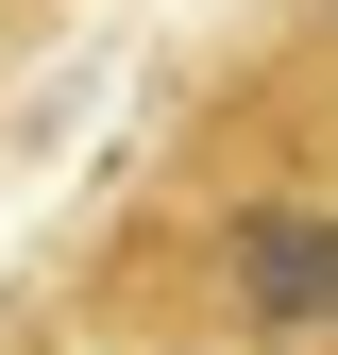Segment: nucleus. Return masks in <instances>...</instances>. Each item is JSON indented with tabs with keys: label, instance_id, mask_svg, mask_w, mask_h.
Listing matches in <instances>:
<instances>
[{
	"label": "nucleus",
	"instance_id": "nucleus-1",
	"mask_svg": "<svg viewBox=\"0 0 338 355\" xmlns=\"http://www.w3.org/2000/svg\"><path fill=\"white\" fill-rule=\"evenodd\" d=\"M68 355H338V102L203 119L68 271Z\"/></svg>",
	"mask_w": 338,
	"mask_h": 355
},
{
	"label": "nucleus",
	"instance_id": "nucleus-2",
	"mask_svg": "<svg viewBox=\"0 0 338 355\" xmlns=\"http://www.w3.org/2000/svg\"><path fill=\"white\" fill-rule=\"evenodd\" d=\"M51 355H68V338H51Z\"/></svg>",
	"mask_w": 338,
	"mask_h": 355
}]
</instances>
